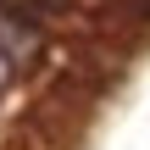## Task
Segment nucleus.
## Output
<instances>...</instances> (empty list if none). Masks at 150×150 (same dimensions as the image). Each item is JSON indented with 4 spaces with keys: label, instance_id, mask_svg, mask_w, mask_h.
<instances>
[{
    "label": "nucleus",
    "instance_id": "2",
    "mask_svg": "<svg viewBox=\"0 0 150 150\" xmlns=\"http://www.w3.org/2000/svg\"><path fill=\"white\" fill-rule=\"evenodd\" d=\"M6 83H11V61L0 56V89H6Z\"/></svg>",
    "mask_w": 150,
    "mask_h": 150
},
{
    "label": "nucleus",
    "instance_id": "1",
    "mask_svg": "<svg viewBox=\"0 0 150 150\" xmlns=\"http://www.w3.org/2000/svg\"><path fill=\"white\" fill-rule=\"evenodd\" d=\"M33 50H39V33H33L28 22H17L11 11H0V56L17 67V61H28Z\"/></svg>",
    "mask_w": 150,
    "mask_h": 150
}]
</instances>
